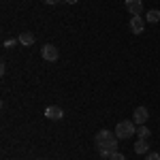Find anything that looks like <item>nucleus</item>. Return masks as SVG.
Returning <instances> with one entry per match:
<instances>
[{
  "label": "nucleus",
  "instance_id": "f257e3e1",
  "mask_svg": "<svg viewBox=\"0 0 160 160\" xmlns=\"http://www.w3.org/2000/svg\"><path fill=\"white\" fill-rule=\"evenodd\" d=\"M132 135H137V124L132 120H122L115 126V137L118 139H130Z\"/></svg>",
  "mask_w": 160,
  "mask_h": 160
},
{
  "label": "nucleus",
  "instance_id": "f03ea898",
  "mask_svg": "<svg viewBox=\"0 0 160 160\" xmlns=\"http://www.w3.org/2000/svg\"><path fill=\"white\" fill-rule=\"evenodd\" d=\"M96 145L98 148H118V137H115V132L102 128L98 135H96Z\"/></svg>",
  "mask_w": 160,
  "mask_h": 160
},
{
  "label": "nucleus",
  "instance_id": "7ed1b4c3",
  "mask_svg": "<svg viewBox=\"0 0 160 160\" xmlns=\"http://www.w3.org/2000/svg\"><path fill=\"white\" fill-rule=\"evenodd\" d=\"M41 56L45 58L47 62H56L58 58H60V51H58V47L56 45H51V43H45L43 47H41Z\"/></svg>",
  "mask_w": 160,
  "mask_h": 160
},
{
  "label": "nucleus",
  "instance_id": "20e7f679",
  "mask_svg": "<svg viewBox=\"0 0 160 160\" xmlns=\"http://www.w3.org/2000/svg\"><path fill=\"white\" fill-rule=\"evenodd\" d=\"M130 30H132V34H141L145 30V19L141 15H132L130 17Z\"/></svg>",
  "mask_w": 160,
  "mask_h": 160
},
{
  "label": "nucleus",
  "instance_id": "39448f33",
  "mask_svg": "<svg viewBox=\"0 0 160 160\" xmlns=\"http://www.w3.org/2000/svg\"><path fill=\"white\" fill-rule=\"evenodd\" d=\"M45 115H47V120H62L64 118V111L58 107V105H49V107H45Z\"/></svg>",
  "mask_w": 160,
  "mask_h": 160
},
{
  "label": "nucleus",
  "instance_id": "423d86ee",
  "mask_svg": "<svg viewBox=\"0 0 160 160\" xmlns=\"http://www.w3.org/2000/svg\"><path fill=\"white\" fill-rule=\"evenodd\" d=\"M148 118H149V111L145 109V107H137V109H135V113H132V122H135V124H139V126L148 122Z\"/></svg>",
  "mask_w": 160,
  "mask_h": 160
},
{
  "label": "nucleus",
  "instance_id": "0eeeda50",
  "mask_svg": "<svg viewBox=\"0 0 160 160\" xmlns=\"http://www.w3.org/2000/svg\"><path fill=\"white\" fill-rule=\"evenodd\" d=\"M124 4H126V9H128L130 15H141L143 13V2L141 0H126Z\"/></svg>",
  "mask_w": 160,
  "mask_h": 160
},
{
  "label": "nucleus",
  "instance_id": "6e6552de",
  "mask_svg": "<svg viewBox=\"0 0 160 160\" xmlns=\"http://www.w3.org/2000/svg\"><path fill=\"white\" fill-rule=\"evenodd\" d=\"M135 152H137V154H148V152H149L148 139H139V141L135 143Z\"/></svg>",
  "mask_w": 160,
  "mask_h": 160
},
{
  "label": "nucleus",
  "instance_id": "1a4fd4ad",
  "mask_svg": "<svg viewBox=\"0 0 160 160\" xmlns=\"http://www.w3.org/2000/svg\"><path fill=\"white\" fill-rule=\"evenodd\" d=\"M17 38H19V43H22V45H26V47H30V45L34 43V34H32V32H22Z\"/></svg>",
  "mask_w": 160,
  "mask_h": 160
},
{
  "label": "nucleus",
  "instance_id": "9d476101",
  "mask_svg": "<svg viewBox=\"0 0 160 160\" xmlns=\"http://www.w3.org/2000/svg\"><path fill=\"white\" fill-rule=\"evenodd\" d=\"M145 22H148V24H158L160 22V11L158 9H149V13L145 15Z\"/></svg>",
  "mask_w": 160,
  "mask_h": 160
},
{
  "label": "nucleus",
  "instance_id": "9b49d317",
  "mask_svg": "<svg viewBox=\"0 0 160 160\" xmlns=\"http://www.w3.org/2000/svg\"><path fill=\"white\" fill-rule=\"evenodd\" d=\"M115 149H118V148H98V154H100V158L109 160L111 156L115 154Z\"/></svg>",
  "mask_w": 160,
  "mask_h": 160
},
{
  "label": "nucleus",
  "instance_id": "f8f14e48",
  "mask_svg": "<svg viewBox=\"0 0 160 160\" xmlns=\"http://www.w3.org/2000/svg\"><path fill=\"white\" fill-rule=\"evenodd\" d=\"M137 137H139V139H148V137H149V130H148L145 124H141V126L137 128Z\"/></svg>",
  "mask_w": 160,
  "mask_h": 160
},
{
  "label": "nucleus",
  "instance_id": "ddd939ff",
  "mask_svg": "<svg viewBox=\"0 0 160 160\" xmlns=\"http://www.w3.org/2000/svg\"><path fill=\"white\" fill-rule=\"evenodd\" d=\"M17 43H19V38H4V47H7V49H11V47H15Z\"/></svg>",
  "mask_w": 160,
  "mask_h": 160
},
{
  "label": "nucleus",
  "instance_id": "4468645a",
  "mask_svg": "<svg viewBox=\"0 0 160 160\" xmlns=\"http://www.w3.org/2000/svg\"><path fill=\"white\" fill-rule=\"evenodd\" d=\"M145 160H160V154L158 152H148L145 154Z\"/></svg>",
  "mask_w": 160,
  "mask_h": 160
},
{
  "label": "nucleus",
  "instance_id": "2eb2a0df",
  "mask_svg": "<svg viewBox=\"0 0 160 160\" xmlns=\"http://www.w3.org/2000/svg\"><path fill=\"white\" fill-rule=\"evenodd\" d=\"M109 160H126V156H124V154H120V152H115Z\"/></svg>",
  "mask_w": 160,
  "mask_h": 160
},
{
  "label": "nucleus",
  "instance_id": "dca6fc26",
  "mask_svg": "<svg viewBox=\"0 0 160 160\" xmlns=\"http://www.w3.org/2000/svg\"><path fill=\"white\" fill-rule=\"evenodd\" d=\"M47 4H58V2H62V0H45Z\"/></svg>",
  "mask_w": 160,
  "mask_h": 160
},
{
  "label": "nucleus",
  "instance_id": "f3484780",
  "mask_svg": "<svg viewBox=\"0 0 160 160\" xmlns=\"http://www.w3.org/2000/svg\"><path fill=\"white\" fill-rule=\"evenodd\" d=\"M66 2H68V4H77L79 0H66Z\"/></svg>",
  "mask_w": 160,
  "mask_h": 160
}]
</instances>
